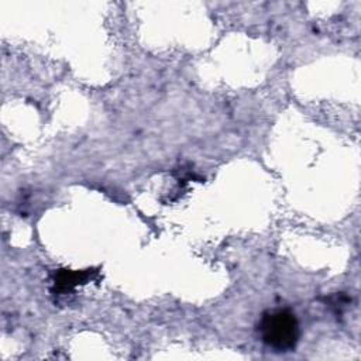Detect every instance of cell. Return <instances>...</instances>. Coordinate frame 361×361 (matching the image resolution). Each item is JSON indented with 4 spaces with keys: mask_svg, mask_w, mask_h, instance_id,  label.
I'll use <instances>...</instances> for the list:
<instances>
[{
    "mask_svg": "<svg viewBox=\"0 0 361 361\" xmlns=\"http://www.w3.org/2000/svg\"><path fill=\"white\" fill-rule=\"evenodd\" d=\"M258 331L262 341L275 351H290L299 340V323L288 309H276L264 313Z\"/></svg>",
    "mask_w": 361,
    "mask_h": 361,
    "instance_id": "obj_1",
    "label": "cell"
}]
</instances>
